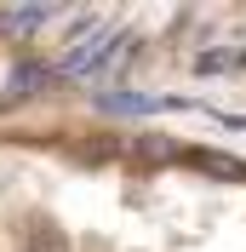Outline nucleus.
Here are the masks:
<instances>
[{
  "label": "nucleus",
  "mask_w": 246,
  "mask_h": 252,
  "mask_svg": "<svg viewBox=\"0 0 246 252\" xmlns=\"http://www.w3.org/2000/svg\"><path fill=\"white\" fill-rule=\"evenodd\" d=\"M63 252H246V155L217 138L52 103Z\"/></svg>",
  "instance_id": "1"
},
{
  "label": "nucleus",
  "mask_w": 246,
  "mask_h": 252,
  "mask_svg": "<svg viewBox=\"0 0 246 252\" xmlns=\"http://www.w3.org/2000/svg\"><path fill=\"white\" fill-rule=\"evenodd\" d=\"M58 172L46 103L0 109V252H58Z\"/></svg>",
  "instance_id": "2"
}]
</instances>
